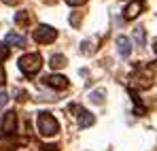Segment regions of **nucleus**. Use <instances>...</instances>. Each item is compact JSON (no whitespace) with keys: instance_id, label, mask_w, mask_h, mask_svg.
I'll return each mask as SVG.
<instances>
[{"instance_id":"f257e3e1","label":"nucleus","mask_w":157,"mask_h":151,"mask_svg":"<svg viewBox=\"0 0 157 151\" xmlns=\"http://www.w3.org/2000/svg\"><path fill=\"white\" fill-rule=\"evenodd\" d=\"M40 66H43V58L38 53H26V55L19 58V70L28 77L36 75L40 70Z\"/></svg>"},{"instance_id":"f03ea898","label":"nucleus","mask_w":157,"mask_h":151,"mask_svg":"<svg viewBox=\"0 0 157 151\" xmlns=\"http://www.w3.org/2000/svg\"><path fill=\"white\" fill-rule=\"evenodd\" d=\"M36 126H38V132L43 136H55L57 130H59V124H57V119L53 117L51 113H38Z\"/></svg>"},{"instance_id":"7ed1b4c3","label":"nucleus","mask_w":157,"mask_h":151,"mask_svg":"<svg viewBox=\"0 0 157 151\" xmlns=\"http://www.w3.org/2000/svg\"><path fill=\"white\" fill-rule=\"evenodd\" d=\"M34 41L36 43H40V45H47V43H53L55 38H57V30L55 28H51V26H45L40 24L36 30H34Z\"/></svg>"},{"instance_id":"20e7f679","label":"nucleus","mask_w":157,"mask_h":151,"mask_svg":"<svg viewBox=\"0 0 157 151\" xmlns=\"http://www.w3.org/2000/svg\"><path fill=\"white\" fill-rule=\"evenodd\" d=\"M43 81H45L47 87H53V89H66L68 87V79L62 75H49V77H45Z\"/></svg>"},{"instance_id":"39448f33","label":"nucleus","mask_w":157,"mask_h":151,"mask_svg":"<svg viewBox=\"0 0 157 151\" xmlns=\"http://www.w3.org/2000/svg\"><path fill=\"white\" fill-rule=\"evenodd\" d=\"M15 126H17V113L9 111L4 115V119H2V132L4 134H13L15 132Z\"/></svg>"},{"instance_id":"423d86ee","label":"nucleus","mask_w":157,"mask_h":151,"mask_svg":"<svg viewBox=\"0 0 157 151\" xmlns=\"http://www.w3.org/2000/svg\"><path fill=\"white\" fill-rule=\"evenodd\" d=\"M94 121H96V117H94L89 111L78 109V126L81 128H89V126H94Z\"/></svg>"},{"instance_id":"0eeeda50","label":"nucleus","mask_w":157,"mask_h":151,"mask_svg":"<svg viewBox=\"0 0 157 151\" xmlns=\"http://www.w3.org/2000/svg\"><path fill=\"white\" fill-rule=\"evenodd\" d=\"M142 6H144V4H142L140 0H134V2H130V4H128V9H125V19H134V17H136V15L142 11Z\"/></svg>"},{"instance_id":"6e6552de","label":"nucleus","mask_w":157,"mask_h":151,"mask_svg":"<svg viewBox=\"0 0 157 151\" xmlns=\"http://www.w3.org/2000/svg\"><path fill=\"white\" fill-rule=\"evenodd\" d=\"M117 47H119V53H121L123 58H130V53H132V43H130V38L119 36V38H117Z\"/></svg>"},{"instance_id":"1a4fd4ad","label":"nucleus","mask_w":157,"mask_h":151,"mask_svg":"<svg viewBox=\"0 0 157 151\" xmlns=\"http://www.w3.org/2000/svg\"><path fill=\"white\" fill-rule=\"evenodd\" d=\"M4 41H6V45H15V47H24L26 45V38L19 36V34H15V32H9Z\"/></svg>"},{"instance_id":"9d476101","label":"nucleus","mask_w":157,"mask_h":151,"mask_svg":"<svg viewBox=\"0 0 157 151\" xmlns=\"http://www.w3.org/2000/svg\"><path fill=\"white\" fill-rule=\"evenodd\" d=\"M15 145H17V141H15L11 134H6V136L0 138V151H13Z\"/></svg>"},{"instance_id":"9b49d317","label":"nucleus","mask_w":157,"mask_h":151,"mask_svg":"<svg viewBox=\"0 0 157 151\" xmlns=\"http://www.w3.org/2000/svg\"><path fill=\"white\" fill-rule=\"evenodd\" d=\"M49 62H51L49 66H51L53 70H59V68H64V66H66V58H64V55H59V53H57V55H51V60H49Z\"/></svg>"},{"instance_id":"f8f14e48","label":"nucleus","mask_w":157,"mask_h":151,"mask_svg":"<svg viewBox=\"0 0 157 151\" xmlns=\"http://www.w3.org/2000/svg\"><path fill=\"white\" fill-rule=\"evenodd\" d=\"M104 96H106L104 89H96V92L89 94V100L94 102V104H102V102H104Z\"/></svg>"},{"instance_id":"ddd939ff","label":"nucleus","mask_w":157,"mask_h":151,"mask_svg":"<svg viewBox=\"0 0 157 151\" xmlns=\"http://www.w3.org/2000/svg\"><path fill=\"white\" fill-rule=\"evenodd\" d=\"M15 22L19 26H28V22H30V13L28 11H19L17 15H15Z\"/></svg>"},{"instance_id":"4468645a","label":"nucleus","mask_w":157,"mask_h":151,"mask_svg":"<svg viewBox=\"0 0 157 151\" xmlns=\"http://www.w3.org/2000/svg\"><path fill=\"white\" fill-rule=\"evenodd\" d=\"M9 55H11V49H9V45H6V43H0V62H4Z\"/></svg>"},{"instance_id":"2eb2a0df","label":"nucleus","mask_w":157,"mask_h":151,"mask_svg":"<svg viewBox=\"0 0 157 151\" xmlns=\"http://www.w3.org/2000/svg\"><path fill=\"white\" fill-rule=\"evenodd\" d=\"M134 38H136V43H140V47L144 45V30L142 28H136L134 30Z\"/></svg>"},{"instance_id":"dca6fc26","label":"nucleus","mask_w":157,"mask_h":151,"mask_svg":"<svg viewBox=\"0 0 157 151\" xmlns=\"http://www.w3.org/2000/svg\"><path fill=\"white\" fill-rule=\"evenodd\" d=\"M6 102H9V94L6 92H0V109H4Z\"/></svg>"},{"instance_id":"f3484780","label":"nucleus","mask_w":157,"mask_h":151,"mask_svg":"<svg viewBox=\"0 0 157 151\" xmlns=\"http://www.w3.org/2000/svg\"><path fill=\"white\" fill-rule=\"evenodd\" d=\"M66 2H68L70 6H81V4H85L87 0H66Z\"/></svg>"},{"instance_id":"a211bd4d","label":"nucleus","mask_w":157,"mask_h":151,"mask_svg":"<svg viewBox=\"0 0 157 151\" xmlns=\"http://www.w3.org/2000/svg\"><path fill=\"white\" fill-rule=\"evenodd\" d=\"M4 81H6V75H4V68H2V66H0V85H2V83H4Z\"/></svg>"},{"instance_id":"6ab92c4d","label":"nucleus","mask_w":157,"mask_h":151,"mask_svg":"<svg viewBox=\"0 0 157 151\" xmlns=\"http://www.w3.org/2000/svg\"><path fill=\"white\" fill-rule=\"evenodd\" d=\"M2 2H4V4H11V6H13V4H17L19 0H2Z\"/></svg>"},{"instance_id":"aec40b11","label":"nucleus","mask_w":157,"mask_h":151,"mask_svg":"<svg viewBox=\"0 0 157 151\" xmlns=\"http://www.w3.org/2000/svg\"><path fill=\"white\" fill-rule=\"evenodd\" d=\"M153 51H155V53H157V38H155V41H153Z\"/></svg>"}]
</instances>
